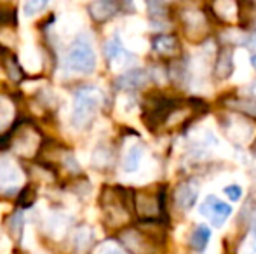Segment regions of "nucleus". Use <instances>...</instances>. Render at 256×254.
Wrapping results in <instances>:
<instances>
[{
	"mask_svg": "<svg viewBox=\"0 0 256 254\" xmlns=\"http://www.w3.org/2000/svg\"><path fill=\"white\" fill-rule=\"evenodd\" d=\"M23 181L20 169L9 160L0 162V192H14Z\"/></svg>",
	"mask_w": 256,
	"mask_h": 254,
	"instance_id": "20e7f679",
	"label": "nucleus"
},
{
	"mask_svg": "<svg viewBox=\"0 0 256 254\" xmlns=\"http://www.w3.org/2000/svg\"><path fill=\"white\" fill-rule=\"evenodd\" d=\"M225 193L232 202H237L240 199V195H242V190H240L239 185H230V187L225 188Z\"/></svg>",
	"mask_w": 256,
	"mask_h": 254,
	"instance_id": "a211bd4d",
	"label": "nucleus"
},
{
	"mask_svg": "<svg viewBox=\"0 0 256 254\" xmlns=\"http://www.w3.org/2000/svg\"><path fill=\"white\" fill-rule=\"evenodd\" d=\"M46 5H48L46 2H26L24 3V14L26 16H35L38 10L46 9Z\"/></svg>",
	"mask_w": 256,
	"mask_h": 254,
	"instance_id": "f3484780",
	"label": "nucleus"
},
{
	"mask_svg": "<svg viewBox=\"0 0 256 254\" xmlns=\"http://www.w3.org/2000/svg\"><path fill=\"white\" fill-rule=\"evenodd\" d=\"M197 195H199V187L192 181H186V183H182L174 192V200L183 211L190 209V207L196 204Z\"/></svg>",
	"mask_w": 256,
	"mask_h": 254,
	"instance_id": "39448f33",
	"label": "nucleus"
},
{
	"mask_svg": "<svg viewBox=\"0 0 256 254\" xmlns=\"http://www.w3.org/2000/svg\"><path fill=\"white\" fill-rule=\"evenodd\" d=\"M253 45H256V33H254V37H253Z\"/></svg>",
	"mask_w": 256,
	"mask_h": 254,
	"instance_id": "aec40b11",
	"label": "nucleus"
},
{
	"mask_svg": "<svg viewBox=\"0 0 256 254\" xmlns=\"http://www.w3.org/2000/svg\"><path fill=\"white\" fill-rule=\"evenodd\" d=\"M23 64L30 71H37L40 68V58H38V54L32 47L23 52Z\"/></svg>",
	"mask_w": 256,
	"mask_h": 254,
	"instance_id": "ddd939ff",
	"label": "nucleus"
},
{
	"mask_svg": "<svg viewBox=\"0 0 256 254\" xmlns=\"http://www.w3.org/2000/svg\"><path fill=\"white\" fill-rule=\"evenodd\" d=\"M103 96L96 87H84L75 94L74 110H72V124L74 127H84L94 117L96 110L102 106Z\"/></svg>",
	"mask_w": 256,
	"mask_h": 254,
	"instance_id": "f257e3e1",
	"label": "nucleus"
},
{
	"mask_svg": "<svg viewBox=\"0 0 256 254\" xmlns=\"http://www.w3.org/2000/svg\"><path fill=\"white\" fill-rule=\"evenodd\" d=\"M148 82V73L145 70H129L120 75L117 85L122 89H140Z\"/></svg>",
	"mask_w": 256,
	"mask_h": 254,
	"instance_id": "423d86ee",
	"label": "nucleus"
},
{
	"mask_svg": "<svg viewBox=\"0 0 256 254\" xmlns=\"http://www.w3.org/2000/svg\"><path fill=\"white\" fill-rule=\"evenodd\" d=\"M66 64L75 73H91L96 68V52L91 40L86 35L78 37L74 42L66 56Z\"/></svg>",
	"mask_w": 256,
	"mask_h": 254,
	"instance_id": "f03ea898",
	"label": "nucleus"
},
{
	"mask_svg": "<svg viewBox=\"0 0 256 254\" xmlns=\"http://www.w3.org/2000/svg\"><path fill=\"white\" fill-rule=\"evenodd\" d=\"M209 237H211V230L206 225H199L190 235V248L196 253H204V249L208 248Z\"/></svg>",
	"mask_w": 256,
	"mask_h": 254,
	"instance_id": "6e6552de",
	"label": "nucleus"
},
{
	"mask_svg": "<svg viewBox=\"0 0 256 254\" xmlns=\"http://www.w3.org/2000/svg\"><path fill=\"white\" fill-rule=\"evenodd\" d=\"M200 214L209 218L214 227H220V225H223V221L232 214V207H230L228 204L218 200L216 197L209 195L208 199L204 200L202 206H200Z\"/></svg>",
	"mask_w": 256,
	"mask_h": 254,
	"instance_id": "7ed1b4c3",
	"label": "nucleus"
},
{
	"mask_svg": "<svg viewBox=\"0 0 256 254\" xmlns=\"http://www.w3.org/2000/svg\"><path fill=\"white\" fill-rule=\"evenodd\" d=\"M254 153H256V146H254Z\"/></svg>",
	"mask_w": 256,
	"mask_h": 254,
	"instance_id": "412c9836",
	"label": "nucleus"
},
{
	"mask_svg": "<svg viewBox=\"0 0 256 254\" xmlns=\"http://www.w3.org/2000/svg\"><path fill=\"white\" fill-rule=\"evenodd\" d=\"M234 70V58H232V49L223 47L216 59V77L226 78Z\"/></svg>",
	"mask_w": 256,
	"mask_h": 254,
	"instance_id": "0eeeda50",
	"label": "nucleus"
},
{
	"mask_svg": "<svg viewBox=\"0 0 256 254\" xmlns=\"http://www.w3.org/2000/svg\"><path fill=\"white\" fill-rule=\"evenodd\" d=\"M96 254H122V249L117 244H114V242H104V244L98 248Z\"/></svg>",
	"mask_w": 256,
	"mask_h": 254,
	"instance_id": "dca6fc26",
	"label": "nucleus"
},
{
	"mask_svg": "<svg viewBox=\"0 0 256 254\" xmlns=\"http://www.w3.org/2000/svg\"><path fill=\"white\" fill-rule=\"evenodd\" d=\"M104 52H106V58L110 59L112 63L124 52V47H122V42H120V38H118V35H115L114 38L108 40L106 47H104Z\"/></svg>",
	"mask_w": 256,
	"mask_h": 254,
	"instance_id": "f8f14e48",
	"label": "nucleus"
},
{
	"mask_svg": "<svg viewBox=\"0 0 256 254\" xmlns=\"http://www.w3.org/2000/svg\"><path fill=\"white\" fill-rule=\"evenodd\" d=\"M251 63H253V66L256 68V56H253V58H251Z\"/></svg>",
	"mask_w": 256,
	"mask_h": 254,
	"instance_id": "6ab92c4d",
	"label": "nucleus"
},
{
	"mask_svg": "<svg viewBox=\"0 0 256 254\" xmlns=\"http://www.w3.org/2000/svg\"><path fill=\"white\" fill-rule=\"evenodd\" d=\"M91 12L96 19H106L115 12V3L112 2H96L91 5Z\"/></svg>",
	"mask_w": 256,
	"mask_h": 254,
	"instance_id": "9b49d317",
	"label": "nucleus"
},
{
	"mask_svg": "<svg viewBox=\"0 0 256 254\" xmlns=\"http://www.w3.org/2000/svg\"><path fill=\"white\" fill-rule=\"evenodd\" d=\"M154 47L155 51H158L160 54H166V56H172L176 51H178V40L171 35H162L158 37L157 40L154 42Z\"/></svg>",
	"mask_w": 256,
	"mask_h": 254,
	"instance_id": "9d476101",
	"label": "nucleus"
},
{
	"mask_svg": "<svg viewBox=\"0 0 256 254\" xmlns=\"http://www.w3.org/2000/svg\"><path fill=\"white\" fill-rule=\"evenodd\" d=\"M143 159V148L140 145H134L129 148V152L126 153L124 159V171L126 173H134L140 167V162Z\"/></svg>",
	"mask_w": 256,
	"mask_h": 254,
	"instance_id": "1a4fd4ad",
	"label": "nucleus"
},
{
	"mask_svg": "<svg viewBox=\"0 0 256 254\" xmlns=\"http://www.w3.org/2000/svg\"><path fill=\"white\" fill-rule=\"evenodd\" d=\"M89 241H91V237H89L88 228H80V230H78L77 234H75V237H74V244H75V248H77L78 251H84V249L89 246Z\"/></svg>",
	"mask_w": 256,
	"mask_h": 254,
	"instance_id": "4468645a",
	"label": "nucleus"
},
{
	"mask_svg": "<svg viewBox=\"0 0 256 254\" xmlns=\"http://www.w3.org/2000/svg\"><path fill=\"white\" fill-rule=\"evenodd\" d=\"M230 106L237 108L239 112L250 113V115H254L256 117V103L254 101H246V99H239V101L230 103Z\"/></svg>",
	"mask_w": 256,
	"mask_h": 254,
	"instance_id": "2eb2a0df",
	"label": "nucleus"
}]
</instances>
